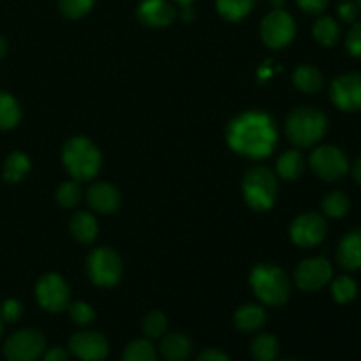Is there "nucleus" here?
Masks as SVG:
<instances>
[{
  "label": "nucleus",
  "instance_id": "obj_21",
  "mask_svg": "<svg viewBox=\"0 0 361 361\" xmlns=\"http://www.w3.org/2000/svg\"><path fill=\"white\" fill-rule=\"evenodd\" d=\"M264 321H267V312L259 305H254V303L243 305L235 314L236 328L242 331H247V334L259 330L264 324Z\"/></svg>",
  "mask_w": 361,
  "mask_h": 361
},
{
  "label": "nucleus",
  "instance_id": "obj_43",
  "mask_svg": "<svg viewBox=\"0 0 361 361\" xmlns=\"http://www.w3.org/2000/svg\"><path fill=\"white\" fill-rule=\"evenodd\" d=\"M284 2L286 0H270V4L275 7V9H281V7L284 6Z\"/></svg>",
  "mask_w": 361,
  "mask_h": 361
},
{
  "label": "nucleus",
  "instance_id": "obj_22",
  "mask_svg": "<svg viewBox=\"0 0 361 361\" xmlns=\"http://www.w3.org/2000/svg\"><path fill=\"white\" fill-rule=\"evenodd\" d=\"M277 171L284 180H296L305 171V159L300 152L289 150L277 161Z\"/></svg>",
  "mask_w": 361,
  "mask_h": 361
},
{
  "label": "nucleus",
  "instance_id": "obj_17",
  "mask_svg": "<svg viewBox=\"0 0 361 361\" xmlns=\"http://www.w3.org/2000/svg\"><path fill=\"white\" fill-rule=\"evenodd\" d=\"M337 259L344 270L355 271L361 268V229L348 233L338 243Z\"/></svg>",
  "mask_w": 361,
  "mask_h": 361
},
{
  "label": "nucleus",
  "instance_id": "obj_11",
  "mask_svg": "<svg viewBox=\"0 0 361 361\" xmlns=\"http://www.w3.org/2000/svg\"><path fill=\"white\" fill-rule=\"evenodd\" d=\"M331 264L324 257H312L303 263L295 271V282L302 291L312 293L324 288L331 281Z\"/></svg>",
  "mask_w": 361,
  "mask_h": 361
},
{
  "label": "nucleus",
  "instance_id": "obj_28",
  "mask_svg": "<svg viewBox=\"0 0 361 361\" xmlns=\"http://www.w3.org/2000/svg\"><path fill=\"white\" fill-rule=\"evenodd\" d=\"M122 361H157L154 345L148 341H133L123 351Z\"/></svg>",
  "mask_w": 361,
  "mask_h": 361
},
{
  "label": "nucleus",
  "instance_id": "obj_40",
  "mask_svg": "<svg viewBox=\"0 0 361 361\" xmlns=\"http://www.w3.org/2000/svg\"><path fill=\"white\" fill-rule=\"evenodd\" d=\"M67 358H69V356H67L66 349L62 348L49 349V351L44 355V361H67Z\"/></svg>",
  "mask_w": 361,
  "mask_h": 361
},
{
  "label": "nucleus",
  "instance_id": "obj_1",
  "mask_svg": "<svg viewBox=\"0 0 361 361\" xmlns=\"http://www.w3.org/2000/svg\"><path fill=\"white\" fill-rule=\"evenodd\" d=\"M228 143L238 154L250 159H263L274 152L277 129L270 115L249 111L236 116L228 127Z\"/></svg>",
  "mask_w": 361,
  "mask_h": 361
},
{
  "label": "nucleus",
  "instance_id": "obj_39",
  "mask_svg": "<svg viewBox=\"0 0 361 361\" xmlns=\"http://www.w3.org/2000/svg\"><path fill=\"white\" fill-rule=\"evenodd\" d=\"M197 361H231L224 353L217 351V349H208V351H203L200 355Z\"/></svg>",
  "mask_w": 361,
  "mask_h": 361
},
{
  "label": "nucleus",
  "instance_id": "obj_8",
  "mask_svg": "<svg viewBox=\"0 0 361 361\" xmlns=\"http://www.w3.org/2000/svg\"><path fill=\"white\" fill-rule=\"evenodd\" d=\"M296 34L295 20L282 9H274L261 21V39L270 48H284Z\"/></svg>",
  "mask_w": 361,
  "mask_h": 361
},
{
  "label": "nucleus",
  "instance_id": "obj_35",
  "mask_svg": "<svg viewBox=\"0 0 361 361\" xmlns=\"http://www.w3.org/2000/svg\"><path fill=\"white\" fill-rule=\"evenodd\" d=\"M23 314V307L18 300H6V302L0 305V319L6 321V323H14L18 321Z\"/></svg>",
  "mask_w": 361,
  "mask_h": 361
},
{
  "label": "nucleus",
  "instance_id": "obj_47",
  "mask_svg": "<svg viewBox=\"0 0 361 361\" xmlns=\"http://www.w3.org/2000/svg\"><path fill=\"white\" fill-rule=\"evenodd\" d=\"M286 361H296V360H286Z\"/></svg>",
  "mask_w": 361,
  "mask_h": 361
},
{
  "label": "nucleus",
  "instance_id": "obj_2",
  "mask_svg": "<svg viewBox=\"0 0 361 361\" xmlns=\"http://www.w3.org/2000/svg\"><path fill=\"white\" fill-rule=\"evenodd\" d=\"M63 166L69 175L78 182H88L95 178L101 169V154L90 140L76 136L69 140L62 152Z\"/></svg>",
  "mask_w": 361,
  "mask_h": 361
},
{
  "label": "nucleus",
  "instance_id": "obj_27",
  "mask_svg": "<svg viewBox=\"0 0 361 361\" xmlns=\"http://www.w3.org/2000/svg\"><path fill=\"white\" fill-rule=\"evenodd\" d=\"M30 171V161L21 152H14L7 157L6 164H4V178L7 182H20L27 173Z\"/></svg>",
  "mask_w": 361,
  "mask_h": 361
},
{
  "label": "nucleus",
  "instance_id": "obj_18",
  "mask_svg": "<svg viewBox=\"0 0 361 361\" xmlns=\"http://www.w3.org/2000/svg\"><path fill=\"white\" fill-rule=\"evenodd\" d=\"M159 351H161L162 358L168 361H185L190 356L192 345L185 335L171 334L162 338Z\"/></svg>",
  "mask_w": 361,
  "mask_h": 361
},
{
  "label": "nucleus",
  "instance_id": "obj_25",
  "mask_svg": "<svg viewBox=\"0 0 361 361\" xmlns=\"http://www.w3.org/2000/svg\"><path fill=\"white\" fill-rule=\"evenodd\" d=\"M312 32L316 41L323 46L337 44L338 37H341V28H338L337 21L330 16H321L319 20L314 23Z\"/></svg>",
  "mask_w": 361,
  "mask_h": 361
},
{
  "label": "nucleus",
  "instance_id": "obj_26",
  "mask_svg": "<svg viewBox=\"0 0 361 361\" xmlns=\"http://www.w3.org/2000/svg\"><path fill=\"white\" fill-rule=\"evenodd\" d=\"M250 351H252L256 361H275L279 355V344L275 337L268 334H261L252 341Z\"/></svg>",
  "mask_w": 361,
  "mask_h": 361
},
{
  "label": "nucleus",
  "instance_id": "obj_7",
  "mask_svg": "<svg viewBox=\"0 0 361 361\" xmlns=\"http://www.w3.org/2000/svg\"><path fill=\"white\" fill-rule=\"evenodd\" d=\"M309 162L314 173L319 178L328 180V182L341 180L349 171V161L345 157V154L341 148L331 147V145H324V147L316 148L310 154Z\"/></svg>",
  "mask_w": 361,
  "mask_h": 361
},
{
  "label": "nucleus",
  "instance_id": "obj_9",
  "mask_svg": "<svg viewBox=\"0 0 361 361\" xmlns=\"http://www.w3.org/2000/svg\"><path fill=\"white\" fill-rule=\"evenodd\" d=\"M46 341L41 331L21 330L6 342L4 355L7 361H35L44 353Z\"/></svg>",
  "mask_w": 361,
  "mask_h": 361
},
{
  "label": "nucleus",
  "instance_id": "obj_24",
  "mask_svg": "<svg viewBox=\"0 0 361 361\" xmlns=\"http://www.w3.org/2000/svg\"><path fill=\"white\" fill-rule=\"evenodd\" d=\"M256 6V0H217V11L224 20L240 21Z\"/></svg>",
  "mask_w": 361,
  "mask_h": 361
},
{
  "label": "nucleus",
  "instance_id": "obj_4",
  "mask_svg": "<svg viewBox=\"0 0 361 361\" xmlns=\"http://www.w3.org/2000/svg\"><path fill=\"white\" fill-rule=\"evenodd\" d=\"M250 286L257 298L271 307L284 305L289 298V279L275 264H257L250 274Z\"/></svg>",
  "mask_w": 361,
  "mask_h": 361
},
{
  "label": "nucleus",
  "instance_id": "obj_14",
  "mask_svg": "<svg viewBox=\"0 0 361 361\" xmlns=\"http://www.w3.org/2000/svg\"><path fill=\"white\" fill-rule=\"evenodd\" d=\"M69 349L81 361H102L108 356L109 345L104 335L97 331H80L71 337Z\"/></svg>",
  "mask_w": 361,
  "mask_h": 361
},
{
  "label": "nucleus",
  "instance_id": "obj_46",
  "mask_svg": "<svg viewBox=\"0 0 361 361\" xmlns=\"http://www.w3.org/2000/svg\"><path fill=\"white\" fill-rule=\"evenodd\" d=\"M2 330H4V328H2V319H0V337H2Z\"/></svg>",
  "mask_w": 361,
  "mask_h": 361
},
{
  "label": "nucleus",
  "instance_id": "obj_32",
  "mask_svg": "<svg viewBox=\"0 0 361 361\" xmlns=\"http://www.w3.org/2000/svg\"><path fill=\"white\" fill-rule=\"evenodd\" d=\"M56 200L63 208H73L80 203L81 189L76 182H66L56 190Z\"/></svg>",
  "mask_w": 361,
  "mask_h": 361
},
{
  "label": "nucleus",
  "instance_id": "obj_36",
  "mask_svg": "<svg viewBox=\"0 0 361 361\" xmlns=\"http://www.w3.org/2000/svg\"><path fill=\"white\" fill-rule=\"evenodd\" d=\"M345 46L353 56H361V23L353 25L345 39Z\"/></svg>",
  "mask_w": 361,
  "mask_h": 361
},
{
  "label": "nucleus",
  "instance_id": "obj_12",
  "mask_svg": "<svg viewBox=\"0 0 361 361\" xmlns=\"http://www.w3.org/2000/svg\"><path fill=\"white\" fill-rule=\"evenodd\" d=\"M331 101L342 111H360L361 109V74H342L331 83Z\"/></svg>",
  "mask_w": 361,
  "mask_h": 361
},
{
  "label": "nucleus",
  "instance_id": "obj_3",
  "mask_svg": "<svg viewBox=\"0 0 361 361\" xmlns=\"http://www.w3.org/2000/svg\"><path fill=\"white\" fill-rule=\"evenodd\" d=\"M326 130V115L316 108H298L286 120V134L296 147H312L323 140Z\"/></svg>",
  "mask_w": 361,
  "mask_h": 361
},
{
  "label": "nucleus",
  "instance_id": "obj_41",
  "mask_svg": "<svg viewBox=\"0 0 361 361\" xmlns=\"http://www.w3.org/2000/svg\"><path fill=\"white\" fill-rule=\"evenodd\" d=\"M353 178L356 180V183L361 185V157L353 164Z\"/></svg>",
  "mask_w": 361,
  "mask_h": 361
},
{
  "label": "nucleus",
  "instance_id": "obj_20",
  "mask_svg": "<svg viewBox=\"0 0 361 361\" xmlns=\"http://www.w3.org/2000/svg\"><path fill=\"white\" fill-rule=\"evenodd\" d=\"M97 221L88 212H78L71 219V233L81 243H92L97 236Z\"/></svg>",
  "mask_w": 361,
  "mask_h": 361
},
{
  "label": "nucleus",
  "instance_id": "obj_29",
  "mask_svg": "<svg viewBox=\"0 0 361 361\" xmlns=\"http://www.w3.org/2000/svg\"><path fill=\"white\" fill-rule=\"evenodd\" d=\"M349 207H351L349 197L345 196L344 192H341V190L330 192L323 200V212L328 215V217H334V219L344 217V215L349 212Z\"/></svg>",
  "mask_w": 361,
  "mask_h": 361
},
{
  "label": "nucleus",
  "instance_id": "obj_38",
  "mask_svg": "<svg viewBox=\"0 0 361 361\" xmlns=\"http://www.w3.org/2000/svg\"><path fill=\"white\" fill-rule=\"evenodd\" d=\"M338 16L344 21H355L356 16H358V7H356L355 2L351 0H344L338 6Z\"/></svg>",
  "mask_w": 361,
  "mask_h": 361
},
{
  "label": "nucleus",
  "instance_id": "obj_33",
  "mask_svg": "<svg viewBox=\"0 0 361 361\" xmlns=\"http://www.w3.org/2000/svg\"><path fill=\"white\" fill-rule=\"evenodd\" d=\"M168 319L162 312H150L143 321V331L148 338H159L166 331Z\"/></svg>",
  "mask_w": 361,
  "mask_h": 361
},
{
  "label": "nucleus",
  "instance_id": "obj_10",
  "mask_svg": "<svg viewBox=\"0 0 361 361\" xmlns=\"http://www.w3.org/2000/svg\"><path fill=\"white\" fill-rule=\"evenodd\" d=\"M35 296L42 309L49 312H60L69 305V286L60 275L48 274L39 279L35 286Z\"/></svg>",
  "mask_w": 361,
  "mask_h": 361
},
{
  "label": "nucleus",
  "instance_id": "obj_42",
  "mask_svg": "<svg viewBox=\"0 0 361 361\" xmlns=\"http://www.w3.org/2000/svg\"><path fill=\"white\" fill-rule=\"evenodd\" d=\"M6 53H7V42L6 39H4V35H0V59L6 56Z\"/></svg>",
  "mask_w": 361,
  "mask_h": 361
},
{
  "label": "nucleus",
  "instance_id": "obj_5",
  "mask_svg": "<svg viewBox=\"0 0 361 361\" xmlns=\"http://www.w3.org/2000/svg\"><path fill=\"white\" fill-rule=\"evenodd\" d=\"M277 178L268 168L257 166V168L249 169L243 176V196L254 210H270L277 201Z\"/></svg>",
  "mask_w": 361,
  "mask_h": 361
},
{
  "label": "nucleus",
  "instance_id": "obj_37",
  "mask_svg": "<svg viewBox=\"0 0 361 361\" xmlns=\"http://www.w3.org/2000/svg\"><path fill=\"white\" fill-rule=\"evenodd\" d=\"M300 6V9L305 11L309 14H317L321 11H324L330 4V0H296Z\"/></svg>",
  "mask_w": 361,
  "mask_h": 361
},
{
  "label": "nucleus",
  "instance_id": "obj_19",
  "mask_svg": "<svg viewBox=\"0 0 361 361\" xmlns=\"http://www.w3.org/2000/svg\"><path fill=\"white\" fill-rule=\"evenodd\" d=\"M293 83L298 90L305 92V94H316L323 88L324 80L323 74L317 67L314 66H298L295 74H293Z\"/></svg>",
  "mask_w": 361,
  "mask_h": 361
},
{
  "label": "nucleus",
  "instance_id": "obj_6",
  "mask_svg": "<svg viewBox=\"0 0 361 361\" xmlns=\"http://www.w3.org/2000/svg\"><path fill=\"white\" fill-rule=\"evenodd\" d=\"M87 270L94 284L111 288L122 277V259L115 250L101 247L88 256Z\"/></svg>",
  "mask_w": 361,
  "mask_h": 361
},
{
  "label": "nucleus",
  "instance_id": "obj_16",
  "mask_svg": "<svg viewBox=\"0 0 361 361\" xmlns=\"http://www.w3.org/2000/svg\"><path fill=\"white\" fill-rule=\"evenodd\" d=\"M88 204L99 214H113L120 204V194L111 183L97 182L88 189Z\"/></svg>",
  "mask_w": 361,
  "mask_h": 361
},
{
  "label": "nucleus",
  "instance_id": "obj_44",
  "mask_svg": "<svg viewBox=\"0 0 361 361\" xmlns=\"http://www.w3.org/2000/svg\"><path fill=\"white\" fill-rule=\"evenodd\" d=\"M176 2L180 4V6H183V7H187V6H190V4L194 2V0H176Z\"/></svg>",
  "mask_w": 361,
  "mask_h": 361
},
{
  "label": "nucleus",
  "instance_id": "obj_15",
  "mask_svg": "<svg viewBox=\"0 0 361 361\" xmlns=\"http://www.w3.org/2000/svg\"><path fill=\"white\" fill-rule=\"evenodd\" d=\"M137 18L147 27H168L175 21L176 11L166 0H143L137 7Z\"/></svg>",
  "mask_w": 361,
  "mask_h": 361
},
{
  "label": "nucleus",
  "instance_id": "obj_45",
  "mask_svg": "<svg viewBox=\"0 0 361 361\" xmlns=\"http://www.w3.org/2000/svg\"><path fill=\"white\" fill-rule=\"evenodd\" d=\"M355 4H356V7L361 11V0H355Z\"/></svg>",
  "mask_w": 361,
  "mask_h": 361
},
{
  "label": "nucleus",
  "instance_id": "obj_13",
  "mask_svg": "<svg viewBox=\"0 0 361 361\" xmlns=\"http://www.w3.org/2000/svg\"><path fill=\"white\" fill-rule=\"evenodd\" d=\"M326 221L319 214H303L291 224V240L298 247H314L326 236Z\"/></svg>",
  "mask_w": 361,
  "mask_h": 361
},
{
  "label": "nucleus",
  "instance_id": "obj_34",
  "mask_svg": "<svg viewBox=\"0 0 361 361\" xmlns=\"http://www.w3.org/2000/svg\"><path fill=\"white\" fill-rule=\"evenodd\" d=\"M69 316L71 319H73L76 324H80V326H87V324H90L92 321L95 319L94 309H92L88 303H83V302H78L74 303V305H71Z\"/></svg>",
  "mask_w": 361,
  "mask_h": 361
},
{
  "label": "nucleus",
  "instance_id": "obj_23",
  "mask_svg": "<svg viewBox=\"0 0 361 361\" xmlns=\"http://www.w3.org/2000/svg\"><path fill=\"white\" fill-rule=\"evenodd\" d=\"M20 104L7 92H0V130H9L20 122Z\"/></svg>",
  "mask_w": 361,
  "mask_h": 361
},
{
  "label": "nucleus",
  "instance_id": "obj_31",
  "mask_svg": "<svg viewBox=\"0 0 361 361\" xmlns=\"http://www.w3.org/2000/svg\"><path fill=\"white\" fill-rule=\"evenodd\" d=\"M95 0H59L60 13L67 18H83L85 14L90 13V9L94 7Z\"/></svg>",
  "mask_w": 361,
  "mask_h": 361
},
{
  "label": "nucleus",
  "instance_id": "obj_30",
  "mask_svg": "<svg viewBox=\"0 0 361 361\" xmlns=\"http://www.w3.org/2000/svg\"><path fill=\"white\" fill-rule=\"evenodd\" d=\"M356 293H358V286L348 275H342V277L335 279V282L331 284V295L337 300L338 303H349L355 300Z\"/></svg>",
  "mask_w": 361,
  "mask_h": 361
}]
</instances>
